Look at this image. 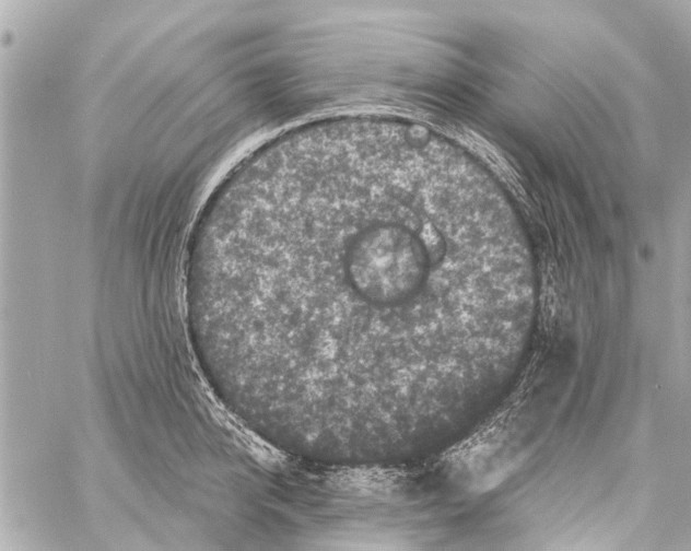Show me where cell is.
<instances>
[{
	"instance_id": "cell-1",
	"label": "cell",
	"mask_w": 691,
	"mask_h": 551,
	"mask_svg": "<svg viewBox=\"0 0 691 551\" xmlns=\"http://www.w3.org/2000/svg\"><path fill=\"white\" fill-rule=\"evenodd\" d=\"M479 201L431 131L349 119L278 141L215 202L198 277L281 361L313 379L386 388L400 337L447 296Z\"/></svg>"
}]
</instances>
